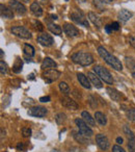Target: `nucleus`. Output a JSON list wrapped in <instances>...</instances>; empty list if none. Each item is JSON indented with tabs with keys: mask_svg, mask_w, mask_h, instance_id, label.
I'll return each mask as SVG.
<instances>
[{
	"mask_svg": "<svg viewBox=\"0 0 135 152\" xmlns=\"http://www.w3.org/2000/svg\"><path fill=\"white\" fill-rule=\"evenodd\" d=\"M9 7H11V10H13L14 12H16L19 15H24L26 13V7L18 0H11Z\"/></svg>",
	"mask_w": 135,
	"mask_h": 152,
	"instance_id": "9",
	"label": "nucleus"
},
{
	"mask_svg": "<svg viewBox=\"0 0 135 152\" xmlns=\"http://www.w3.org/2000/svg\"><path fill=\"white\" fill-rule=\"evenodd\" d=\"M43 76H44L46 83H52V81L57 80L60 77V72L57 71L56 69H49L43 73Z\"/></svg>",
	"mask_w": 135,
	"mask_h": 152,
	"instance_id": "7",
	"label": "nucleus"
},
{
	"mask_svg": "<svg viewBox=\"0 0 135 152\" xmlns=\"http://www.w3.org/2000/svg\"><path fill=\"white\" fill-rule=\"evenodd\" d=\"M126 64H127V67L130 68V69H133L135 67L134 59L131 58V57H126Z\"/></svg>",
	"mask_w": 135,
	"mask_h": 152,
	"instance_id": "35",
	"label": "nucleus"
},
{
	"mask_svg": "<svg viewBox=\"0 0 135 152\" xmlns=\"http://www.w3.org/2000/svg\"><path fill=\"white\" fill-rule=\"evenodd\" d=\"M75 123H76L77 127H78L79 132L82 133L83 135H85V137H91V135L94 134L93 130H91V129L89 128V124H87V123L85 122V121L83 120V119L77 118L76 120H75Z\"/></svg>",
	"mask_w": 135,
	"mask_h": 152,
	"instance_id": "4",
	"label": "nucleus"
},
{
	"mask_svg": "<svg viewBox=\"0 0 135 152\" xmlns=\"http://www.w3.org/2000/svg\"><path fill=\"white\" fill-rule=\"evenodd\" d=\"M65 1H68V0H65Z\"/></svg>",
	"mask_w": 135,
	"mask_h": 152,
	"instance_id": "53",
	"label": "nucleus"
},
{
	"mask_svg": "<svg viewBox=\"0 0 135 152\" xmlns=\"http://www.w3.org/2000/svg\"><path fill=\"white\" fill-rule=\"evenodd\" d=\"M30 11H31V13L33 14L36 17H41V16L43 15L42 7H41L36 1H34V2L31 3V5H30Z\"/></svg>",
	"mask_w": 135,
	"mask_h": 152,
	"instance_id": "18",
	"label": "nucleus"
},
{
	"mask_svg": "<svg viewBox=\"0 0 135 152\" xmlns=\"http://www.w3.org/2000/svg\"><path fill=\"white\" fill-rule=\"evenodd\" d=\"M51 100V98L49 96H45V97H41L40 98V101L41 102H49Z\"/></svg>",
	"mask_w": 135,
	"mask_h": 152,
	"instance_id": "39",
	"label": "nucleus"
},
{
	"mask_svg": "<svg viewBox=\"0 0 135 152\" xmlns=\"http://www.w3.org/2000/svg\"><path fill=\"white\" fill-rule=\"evenodd\" d=\"M61 104H62L65 107L69 108V110H78V104L76 101H74L73 99H71L70 97H63L61 99Z\"/></svg>",
	"mask_w": 135,
	"mask_h": 152,
	"instance_id": "13",
	"label": "nucleus"
},
{
	"mask_svg": "<svg viewBox=\"0 0 135 152\" xmlns=\"http://www.w3.org/2000/svg\"><path fill=\"white\" fill-rule=\"evenodd\" d=\"M63 31H65V34H68L69 37L71 38H74V37H78L79 36V30L76 26H74L73 24H70V23H65L63 25Z\"/></svg>",
	"mask_w": 135,
	"mask_h": 152,
	"instance_id": "12",
	"label": "nucleus"
},
{
	"mask_svg": "<svg viewBox=\"0 0 135 152\" xmlns=\"http://www.w3.org/2000/svg\"><path fill=\"white\" fill-rule=\"evenodd\" d=\"M132 76L134 77V79H135V67L132 69Z\"/></svg>",
	"mask_w": 135,
	"mask_h": 152,
	"instance_id": "46",
	"label": "nucleus"
},
{
	"mask_svg": "<svg viewBox=\"0 0 135 152\" xmlns=\"http://www.w3.org/2000/svg\"><path fill=\"white\" fill-rule=\"evenodd\" d=\"M77 79H78L79 83H80L83 88H85V89H89V90L91 88V80H89V77H87V76H85L83 73H78V74H77Z\"/></svg>",
	"mask_w": 135,
	"mask_h": 152,
	"instance_id": "14",
	"label": "nucleus"
},
{
	"mask_svg": "<svg viewBox=\"0 0 135 152\" xmlns=\"http://www.w3.org/2000/svg\"><path fill=\"white\" fill-rule=\"evenodd\" d=\"M21 1H23V2H25V3L29 2V0H21Z\"/></svg>",
	"mask_w": 135,
	"mask_h": 152,
	"instance_id": "51",
	"label": "nucleus"
},
{
	"mask_svg": "<svg viewBox=\"0 0 135 152\" xmlns=\"http://www.w3.org/2000/svg\"><path fill=\"white\" fill-rule=\"evenodd\" d=\"M70 152H83V151L79 149V148L73 147V148H71V149H70Z\"/></svg>",
	"mask_w": 135,
	"mask_h": 152,
	"instance_id": "43",
	"label": "nucleus"
},
{
	"mask_svg": "<svg viewBox=\"0 0 135 152\" xmlns=\"http://www.w3.org/2000/svg\"><path fill=\"white\" fill-rule=\"evenodd\" d=\"M56 63L50 57H46L42 63V69L43 70H49V69H55L56 68Z\"/></svg>",
	"mask_w": 135,
	"mask_h": 152,
	"instance_id": "16",
	"label": "nucleus"
},
{
	"mask_svg": "<svg viewBox=\"0 0 135 152\" xmlns=\"http://www.w3.org/2000/svg\"><path fill=\"white\" fill-rule=\"evenodd\" d=\"M17 149L19 150V151H23V150H24V144L23 143H18Z\"/></svg>",
	"mask_w": 135,
	"mask_h": 152,
	"instance_id": "41",
	"label": "nucleus"
},
{
	"mask_svg": "<svg viewBox=\"0 0 135 152\" xmlns=\"http://www.w3.org/2000/svg\"><path fill=\"white\" fill-rule=\"evenodd\" d=\"M3 135H5V131H3V129H1V139L3 137Z\"/></svg>",
	"mask_w": 135,
	"mask_h": 152,
	"instance_id": "48",
	"label": "nucleus"
},
{
	"mask_svg": "<svg viewBox=\"0 0 135 152\" xmlns=\"http://www.w3.org/2000/svg\"><path fill=\"white\" fill-rule=\"evenodd\" d=\"M47 110L43 106H33V107L29 108L28 110V115L32 117H38V118H43L47 115Z\"/></svg>",
	"mask_w": 135,
	"mask_h": 152,
	"instance_id": "10",
	"label": "nucleus"
},
{
	"mask_svg": "<svg viewBox=\"0 0 135 152\" xmlns=\"http://www.w3.org/2000/svg\"><path fill=\"white\" fill-rule=\"evenodd\" d=\"M94 72L99 76L104 83H108V85H112L113 83V78H112L111 74L106 68L102 67V66H95L94 67Z\"/></svg>",
	"mask_w": 135,
	"mask_h": 152,
	"instance_id": "3",
	"label": "nucleus"
},
{
	"mask_svg": "<svg viewBox=\"0 0 135 152\" xmlns=\"http://www.w3.org/2000/svg\"><path fill=\"white\" fill-rule=\"evenodd\" d=\"M24 53H25L26 56L32 57L34 55V48L29 44H25L24 45Z\"/></svg>",
	"mask_w": 135,
	"mask_h": 152,
	"instance_id": "26",
	"label": "nucleus"
},
{
	"mask_svg": "<svg viewBox=\"0 0 135 152\" xmlns=\"http://www.w3.org/2000/svg\"><path fill=\"white\" fill-rule=\"evenodd\" d=\"M51 152H59V151H58V150H56V149H54V150H52Z\"/></svg>",
	"mask_w": 135,
	"mask_h": 152,
	"instance_id": "52",
	"label": "nucleus"
},
{
	"mask_svg": "<svg viewBox=\"0 0 135 152\" xmlns=\"http://www.w3.org/2000/svg\"><path fill=\"white\" fill-rule=\"evenodd\" d=\"M11 31L13 32L15 36L19 37L21 39H25V40H28V39H31V34L28 29H26L23 26H14L12 27Z\"/></svg>",
	"mask_w": 135,
	"mask_h": 152,
	"instance_id": "6",
	"label": "nucleus"
},
{
	"mask_svg": "<svg viewBox=\"0 0 135 152\" xmlns=\"http://www.w3.org/2000/svg\"><path fill=\"white\" fill-rule=\"evenodd\" d=\"M87 17H89V19L91 21V23H93L95 26H97L98 28H100L102 26L101 20H100V18L98 17V16L96 15L95 13H93V12H89V15H87Z\"/></svg>",
	"mask_w": 135,
	"mask_h": 152,
	"instance_id": "19",
	"label": "nucleus"
},
{
	"mask_svg": "<svg viewBox=\"0 0 135 152\" xmlns=\"http://www.w3.org/2000/svg\"><path fill=\"white\" fill-rule=\"evenodd\" d=\"M0 14H1V17L2 18H7V19H12L14 18V13L12 10H9V7H7L5 5L1 4L0 5Z\"/></svg>",
	"mask_w": 135,
	"mask_h": 152,
	"instance_id": "17",
	"label": "nucleus"
},
{
	"mask_svg": "<svg viewBox=\"0 0 135 152\" xmlns=\"http://www.w3.org/2000/svg\"><path fill=\"white\" fill-rule=\"evenodd\" d=\"M22 67H23V63H22L21 58H19V57H18V58L16 59L15 64H14L13 71L15 72V73H19V72H21Z\"/></svg>",
	"mask_w": 135,
	"mask_h": 152,
	"instance_id": "27",
	"label": "nucleus"
},
{
	"mask_svg": "<svg viewBox=\"0 0 135 152\" xmlns=\"http://www.w3.org/2000/svg\"><path fill=\"white\" fill-rule=\"evenodd\" d=\"M71 58H72V61L74 63L78 64L80 66H83V67H87V66L91 65L94 63L93 55L89 52H82V51L72 54Z\"/></svg>",
	"mask_w": 135,
	"mask_h": 152,
	"instance_id": "2",
	"label": "nucleus"
},
{
	"mask_svg": "<svg viewBox=\"0 0 135 152\" xmlns=\"http://www.w3.org/2000/svg\"><path fill=\"white\" fill-rule=\"evenodd\" d=\"M51 18H52L53 20H56L57 19V16L56 15H51Z\"/></svg>",
	"mask_w": 135,
	"mask_h": 152,
	"instance_id": "49",
	"label": "nucleus"
},
{
	"mask_svg": "<svg viewBox=\"0 0 135 152\" xmlns=\"http://www.w3.org/2000/svg\"><path fill=\"white\" fill-rule=\"evenodd\" d=\"M98 53H99L100 56H101L102 58H103L104 61L108 64V65L111 66L114 70H116V71H122V70H123L122 63H120V61H118V59L116 58L114 55L110 54V53L108 52V51L106 50L103 46L98 47Z\"/></svg>",
	"mask_w": 135,
	"mask_h": 152,
	"instance_id": "1",
	"label": "nucleus"
},
{
	"mask_svg": "<svg viewBox=\"0 0 135 152\" xmlns=\"http://www.w3.org/2000/svg\"><path fill=\"white\" fill-rule=\"evenodd\" d=\"M133 14L131 12H129L128 10H122V11L118 13V18H120V21L123 22H127L131 19Z\"/></svg>",
	"mask_w": 135,
	"mask_h": 152,
	"instance_id": "20",
	"label": "nucleus"
},
{
	"mask_svg": "<svg viewBox=\"0 0 135 152\" xmlns=\"http://www.w3.org/2000/svg\"><path fill=\"white\" fill-rule=\"evenodd\" d=\"M48 29L50 30L52 34H57V36H60V34H62V29H61L60 26L54 23H48Z\"/></svg>",
	"mask_w": 135,
	"mask_h": 152,
	"instance_id": "22",
	"label": "nucleus"
},
{
	"mask_svg": "<svg viewBox=\"0 0 135 152\" xmlns=\"http://www.w3.org/2000/svg\"><path fill=\"white\" fill-rule=\"evenodd\" d=\"M129 152H135V141H128Z\"/></svg>",
	"mask_w": 135,
	"mask_h": 152,
	"instance_id": "36",
	"label": "nucleus"
},
{
	"mask_svg": "<svg viewBox=\"0 0 135 152\" xmlns=\"http://www.w3.org/2000/svg\"><path fill=\"white\" fill-rule=\"evenodd\" d=\"M65 120H67V116H65L63 113H58V114L55 116V121H56L57 124H62Z\"/></svg>",
	"mask_w": 135,
	"mask_h": 152,
	"instance_id": "30",
	"label": "nucleus"
},
{
	"mask_svg": "<svg viewBox=\"0 0 135 152\" xmlns=\"http://www.w3.org/2000/svg\"><path fill=\"white\" fill-rule=\"evenodd\" d=\"M59 90H60L61 93L65 94V95H69V94H70V87H69V85H68L67 83H65V81H61V83H59Z\"/></svg>",
	"mask_w": 135,
	"mask_h": 152,
	"instance_id": "28",
	"label": "nucleus"
},
{
	"mask_svg": "<svg viewBox=\"0 0 135 152\" xmlns=\"http://www.w3.org/2000/svg\"><path fill=\"white\" fill-rule=\"evenodd\" d=\"M7 65L1 59V61H0V73L3 76L4 74H7Z\"/></svg>",
	"mask_w": 135,
	"mask_h": 152,
	"instance_id": "32",
	"label": "nucleus"
},
{
	"mask_svg": "<svg viewBox=\"0 0 135 152\" xmlns=\"http://www.w3.org/2000/svg\"><path fill=\"white\" fill-rule=\"evenodd\" d=\"M112 27V30H118L120 29V24L118 23V22H113L112 24H110Z\"/></svg>",
	"mask_w": 135,
	"mask_h": 152,
	"instance_id": "38",
	"label": "nucleus"
},
{
	"mask_svg": "<svg viewBox=\"0 0 135 152\" xmlns=\"http://www.w3.org/2000/svg\"><path fill=\"white\" fill-rule=\"evenodd\" d=\"M116 143L120 145V144H123V139L122 137H116Z\"/></svg>",
	"mask_w": 135,
	"mask_h": 152,
	"instance_id": "45",
	"label": "nucleus"
},
{
	"mask_svg": "<svg viewBox=\"0 0 135 152\" xmlns=\"http://www.w3.org/2000/svg\"><path fill=\"white\" fill-rule=\"evenodd\" d=\"M81 117H82V119L85 121V122L87 123V124L89 125V126H95V119L91 118V114L87 112H82V114H81Z\"/></svg>",
	"mask_w": 135,
	"mask_h": 152,
	"instance_id": "25",
	"label": "nucleus"
},
{
	"mask_svg": "<svg viewBox=\"0 0 135 152\" xmlns=\"http://www.w3.org/2000/svg\"><path fill=\"white\" fill-rule=\"evenodd\" d=\"M70 17H71V19L74 22H76V23L81 24V25L85 26V27H89V26L85 16L82 14V12L78 11V10H75L74 12H72V13L70 14Z\"/></svg>",
	"mask_w": 135,
	"mask_h": 152,
	"instance_id": "5",
	"label": "nucleus"
},
{
	"mask_svg": "<svg viewBox=\"0 0 135 152\" xmlns=\"http://www.w3.org/2000/svg\"><path fill=\"white\" fill-rule=\"evenodd\" d=\"M105 30H106V32H108V34H110V32L113 31V30H112L111 25H106L105 26Z\"/></svg>",
	"mask_w": 135,
	"mask_h": 152,
	"instance_id": "42",
	"label": "nucleus"
},
{
	"mask_svg": "<svg viewBox=\"0 0 135 152\" xmlns=\"http://www.w3.org/2000/svg\"><path fill=\"white\" fill-rule=\"evenodd\" d=\"M126 116L132 122H135V110L134 108H130L126 112Z\"/></svg>",
	"mask_w": 135,
	"mask_h": 152,
	"instance_id": "31",
	"label": "nucleus"
},
{
	"mask_svg": "<svg viewBox=\"0 0 135 152\" xmlns=\"http://www.w3.org/2000/svg\"><path fill=\"white\" fill-rule=\"evenodd\" d=\"M87 77H89V80H91V85L95 86L97 89H101V88L103 87L101 80H100V78H99V76H97V74L93 73V72H89V73H87Z\"/></svg>",
	"mask_w": 135,
	"mask_h": 152,
	"instance_id": "15",
	"label": "nucleus"
},
{
	"mask_svg": "<svg viewBox=\"0 0 135 152\" xmlns=\"http://www.w3.org/2000/svg\"><path fill=\"white\" fill-rule=\"evenodd\" d=\"M107 93L113 101H120V94L116 90L111 89V88H107Z\"/></svg>",
	"mask_w": 135,
	"mask_h": 152,
	"instance_id": "24",
	"label": "nucleus"
},
{
	"mask_svg": "<svg viewBox=\"0 0 135 152\" xmlns=\"http://www.w3.org/2000/svg\"><path fill=\"white\" fill-rule=\"evenodd\" d=\"M95 119H96V121L101 125V126H105L106 123H107V119H106L105 115L101 112H96L95 113Z\"/></svg>",
	"mask_w": 135,
	"mask_h": 152,
	"instance_id": "21",
	"label": "nucleus"
},
{
	"mask_svg": "<svg viewBox=\"0 0 135 152\" xmlns=\"http://www.w3.org/2000/svg\"><path fill=\"white\" fill-rule=\"evenodd\" d=\"M22 134L24 137H29L31 135V129L28 127H24V128H22Z\"/></svg>",
	"mask_w": 135,
	"mask_h": 152,
	"instance_id": "34",
	"label": "nucleus"
},
{
	"mask_svg": "<svg viewBox=\"0 0 135 152\" xmlns=\"http://www.w3.org/2000/svg\"><path fill=\"white\" fill-rule=\"evenodd\" d=\"M96 143H97L98 147L101 150H104V151L108 150V148L110 146L107 137L105 134H102V133H99V134L96 135Z\"/></svg>",
	"mask_w": 135,
	"mask_h": 152,
	"instance_id": "8",
	"label": "nucleus"
},
{
	"mask_svg": "<svg viewBox=\"0 0 135 152\" xmlns=\"http://www.w3.org/2000/svg\"><path fill=\"white\" fill-rule=\"evenodd\" d=\"M112 152H126L124 149H123L120 146L118 145H114L113 147H112Z\"/></svg>",
	"mask_w": 135,
	"mask_h": 152,
	"instance_id": "37",
	"label": "nucleus"
},
{
	"mask_svg": "<svg viewBox=\"0 0 135 152\" xmlns=\"http://www.w3.org/2000/svg\"><path fill=\"white\" fill-rule=\"evenodd\" d=\"M73 137H74V139L80 144H89V141L87 140V137L83 135L82 133H80V132H75L74 131V132H73Z\"/></svg>",
	"mask_w": 135,
	"mask_h": 152,
	"instance_id": "23",
	"label": "nucleus"
},
{
	"mask_svg": "<svg viewBox=\"0 0 135 152\" xmlns=\"http://www.w3.org/2000/svg\"><path fill=\"white\" fill-rule=\"evenodd\" d=\"M99 1L102 3H111L113 0H99Z\"/></svg>",
	"mask_w": 135,
	"mask_h": 152,
	"instance_id": "44",
	"label": "nucleus"
},
{
	"mask_svg": "<svg viewBox=\"0 0 135 152\" xmlns=\"http://www.w3.org/2000/svg\"><path fill=\"white\" fill-rule=\"evenodd\" d=\"M34 78V75L33 74H30L29 76H28V79H33Z\"/></svg>",
	"mask_w": 135,
	"mask_h": 152,
	"instance_id": "47",
	"label": "nucleus"
},
{
	"mask_svg": "<svg viewBox=\"0 0 135 152\" xmlns=\"http://www.w3.org/2000/svg\"><path fill=\"white\" fill-rule=\"evenodd\" d=\"M124 132L126 133L127 137H128V141H135L134 133L132 132V130H131V129L129 128L127 125H125V126H124Z\"/></svg>",
	"mask_w": 135,
	"mask_h": 152,
	"instance_id": "29",
	"label": "nucleus"
},
{
	"mask_svg": "<svg viewBox=\"0 0 135 152\" xmlns=\"http://www.w3.org/2000/svg\"><path fill=\"white\" fill-rule=\"evenodd\" d=\"M32 23H33L34 28H36L38 31H43V30H44V26H43V24L41 23L40 21H38V20H33Z\"/></svg>",
	"mask_w": 135,
	"mask_h": 152,
	"instance_id": "33",
	"label": "nucleus"
},
{
	"mask_svg": "<svg viewBox=\"0 0 135 152\" xmlns=\"http://www.w3.org/2000/svg\"><path fill=\"white\" fill-rule=\"evenodd\" d=\"M0 54H1V59H3V51L0 50Z\"/></svg>",
	"mask_w": 135,
	"mask_h": 152,
	"instance_id": "50",
	"label": "nucleus"
},
{
	"mask_svg": "<svg viewBox=\"0 0 135 152\" xmlns=\"http://www.w3.org/2000/svg\"><path fill=\"white\" fill-rule=\"evenodd\" d=\"M38 43H40L42 46H45V47H50L53 45L54 41H53V38L48 34H42L38 37L36 39Z\"/></svg>",
	"mask_w": 135,
	"mask_h": 152,
	"instance_id": "11",
	"label": "nucleus"
},
{
	"mask_svg": "<svg viewBox=\"0 0 135 152\" xmlns=\"http://www.w3.org/2000/svg\"><path fill=\"white\" fill-rule=\"evenodd\" d=\"M129 43H130L131 46L135 48V37H130L129 38Z\"/></svg>",
	"mask_w": 135,
	"mask_h": 152,
	"instance_id": "40",
	"label": "nucleus"
}]
</instances>
